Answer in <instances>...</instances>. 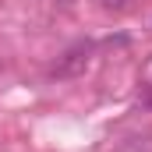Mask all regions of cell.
I'll list each match as a JSON object with an SVG mask.
<instances>
[{
    "label": "cell",
    "instance_id": "obj_2",
    "mask_svg": "<svg viewBox=\"0 0 152 152\" xmlns=\"http://www.w3.org/2000/svg\"><path fill=\"white\" fill-rule=\"evenodd\" d=\"M103 11H113V14H120V11H127L131 7V0H96Z\"/></svg>",
    "mask_w": 152,
    "mask_h": 152
},
{
    "label": "cell",
    "instance_id": "obj_1",
    "mask_svg": "<svg viewBox=\"0 0 152 152\" xmlns=\"http://www.w3.org/2000/svg\"><path fill=\"white\" fill-rule=\"evenodd\" d=\"M92 64V42H75V46H67L60 57H57V64H53V78H78L85 75V67Z\"/></svg>",
    "mask_w": 152,
    "mask_h": 152
}]
</instances>
